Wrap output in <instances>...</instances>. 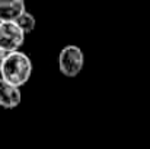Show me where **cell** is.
I'll list each match as a JSON object with an SVG mask.
<instances>
[{
	"label": "cell",
	"instance_id": "2",
	"mask_svg": "<svg viewBox=\"0 0 150 149\" xmlns=\"http://www.w3.org/2000/svg\"><path fill=\"white\" fill-rule=\"evenodd\" d=\"M85 66V54L80 47L69 44L58 54V69L66 78H76Z\"/></svg>",
	"mask_w": 150,
	"mask_h": 149
},
{
	"label": "cell",
	"instance_id": "8",
	"mask_svg": "<svg viewBox=\"0 0 150 149\" xmlns=\"http://www.w3.org/2000/svg\"><path fill=\"white\" fill-rule=\"evenodd\" d=\"M122 1H128V0H122Z\"/></svg>",
	"mask_w": 150,
	"mask_h": 149
},
{
	"label": "cell",
	"instance_id": "1",
	"mask_svg": "<svg viewBox=\"0 0 150 149\" xmlns=\"http://www.w3.org/2000/svg\"><path fill=\"white\" fill-rule=\"evenodd\" d=\"M32 70H34V64L31 57L23 51L16 50V51L6 53V57L0 69V75L9 83L21 88L31 79Z\"/></svg>",
	"mask_w": 150,
	"mask_h": 149
},
{
	"label": "cell",
	"instance_id": "6",
	"mask_svg": "<svg viewBox=\"0 0 150 149\" xmlns=\"http://www.w3.org/2000/svg\"><path fill=\"white\" fill-rule=\"evenodd\" d=\"M16 25L25 32V34H29V32H32L34 29H35V26H37V19H35V16L32 15V13H29L28 10H23L18 18H16Z\"/></svg>",
	"mask_w": 150,
	"mask_h": 149
},
{
	"label": "cell",
	"instance_id": "3",
	"mask_svg": "<svg viewBox=\"0 0 150 149\" xmlns=\"http://www.w3.org/2000/svg\"><path fill=\"white\" fill-rule=\"evenodd\" d=\"M25 43V32L16 25L15 21L0 22V50L4 53L16 51Z\"/></svg>",
	"mask_w": 150,
	"mask_h": 149
},
{
	"label": "cell",
	"instance_id": "5",
	"mask_svg": "<svg viewBox=\"0 0 150 149\" xmlns=\"http://www.w3.org/2000/svg\"><path fill=\"white\" fill-rule=\"evenodd\" d=\"M23 10H26L25 0H0V22L16 21Z\"/></svg>",
	"mask_w": 150,
	"mask_h": 149
},
{
	"label": "cell",
	"instance_id": "7",
	"mask_svg": "<svg viewBox=\"0 0 150 149\" xmlns=\"http://www.w3.org/2000/svg\"><path fill=\"white\" fill-rule=\"evenodd\" d=\"M4 57H6V53H4L3 50H0V69H1V64H3V60H4Z\"/></svg>",
	"mask_w": 150,
	"mask_h": 149
},
{
	"label": "cell",
	"instance_id": "4",
	"mask_svg": "<svg viewBox=\"0 0 150 149\" xmlns=\"http://www.w3.org/2000/svg\"><path fill=\"white\" fill-rule=\"evenodd\" d=\"M21 101H22L21 88L0 78V107L6 110H13L21 104Z\"/></svg>",
	"mask_w": 150,
	"mask_h": 149
}]
</instances>
